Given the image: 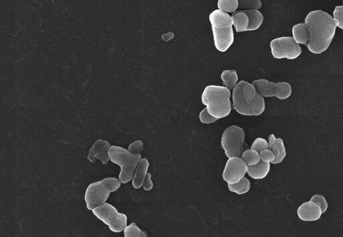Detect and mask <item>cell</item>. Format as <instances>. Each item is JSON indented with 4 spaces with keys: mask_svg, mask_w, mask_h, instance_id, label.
<instances>
[{
    "mask_svg": "<svg viewBox=\"0 0 343 237\" xmlns=\"http://www.w3.org/2000/svg\"><path fill=\"white\" fill-rule=\"evenodd\" d=\"M304 24L309 35L308 49L316 54L326 51L337 27L334 17L322 10L312 11L306 17Z\"/></svg>",
    "mask_w": 343,
    "mask_h": 237,
    "instance_id": "cell-1",
    "label": "cell"
},
{
    "mask_svg": "<svg viewBox=\"0 0 343 237\" xmlns=\"http://www.w3.org/2000/svg\"><path fill=\"white\" fill-rule=\"evenodd\" d=\"M233 102L235 111L244 116H259L264 112V98L257 92L254 85L241 81L233 92Z\"/></svg>",
    "mask_w": 343,
    "mask_h": 237,
    "instance_id": "cell-2",
    "label": "cell"
},
{
    "mask_svg": "<svg viewBox=\"0 0 343 237\" xmlns=\"http://www.w3.org/2000/svg\"><path fill=\"white\" fill-rule=\"evenodd\" d=\"M230 89L219 85H208L201 96L202 102L206 106L208 113L218 120L230 115Z\"/></svg>",
    "mask_w": 343,
    "mask_h": 237,
    "instance_id": "cell-3",
    "label": "cell"
},
{
    "mask_svg": "<svg viewBox=\"0 0 343 237\" xmlns=\"http://www.w3.org/2000/svg\"><path fill=\"white\" fill-rule=\"evenodd\" d=\"M215 47L225 52L234 42L232 17L221 10H215L209 15Z\"/></svg>",
    "mask_w": 343,
    "mask_h": 237,
    "instance_id": "cell-4",
    "label": "cell"
},
{
    "mask_svg": "<svg viewBox=\"0 0 343 237\" xmlns=\"http://www.w3.org/2000/svg\"><path fill=\"white\" fill-rule=\"evenodd\" d=\"M122 182L116 177H106L89 184L84 196L86 206L89 210L106 203L111 193L120 189Z\"/></svg>",
    "mask_w": 343,
    "mask_h": 237,
    "instance_id": "cell-5",
    "label": "cell"
},
{
    "mask_svg": "<svg viewBox=\"0 0 343 237\" xmlns=\"http://www.w3.org/2000/svg\"><path fill=\"white\" fill-rule=\"evenodd\" d=\"M108 155L112 163L120 166L119 179L122 184H127L133 179L134 173L142 155L134 154L121 147L112 145L109 148Z\"/></svg>",
    "mask_w": 343,
    "mask_h": 237,
    "instance_id": "cell-6",
    "label": "cell"
},
{
    "mask_svg": "<svg viewBox=\"0 0 343 237\" xmlns=\"http://www.w3.org/2000/svg\"><path fill=\"white\" fill-rule=\"evenodd\" d=\"M93 214L98 219L109 227L112 232H121L124 231L127 224V217L124 213L118 212L117 208L109 203H105L103 205L94 208Z\"/></svg>",
    "mask_w": 343,
    "mask_h": 237,
    "instance_id": "cell-7",
    "label": "cell"
},
{
    "mask_svg": "<svg viewBox=\"0 0 343 237\" xmlns=\"http://www.w3.org/2000/svg\"><path fill=\"white\" fill-rule=\"evenodd\" d=\"M245 142V131L238 126L233 125L224 131L221 137V147L228 158L241 157Z\"/></svg>",
    "mask_w": 343,
    "mask_h": 237,
    "instance_id": "cell-8",
    "label": "cell"
},
{
    "mask_svg": "<svg viewBox=\"0 0 343 237\" xmlns=\"http://www.w3.org/2000/svg\"><path fill=\"white\" fill-rule=\"evenodd\" d=\"M272 56L275 59L287 58L293 60L302 53V49L292 37H280L270 43Z\"/></svg>",
    "mask_w": 343,
    "mask_h": 237,
    "instance_id": "cell-9",
    "label": "cell"
},
{
    "mask_svg": "<svg viewBox=\"0 0 343 237\" xmlns=\"http://www.w3.org/2000/svg\"><path fill=\"white\" fill-rule=\"evenodd\" d=\"M247 172V165L242 158H228L223 173V179L227 184H235L245 177Z\"/></svg>",
    "mask_w": 343,
    "mask_h": 237,
    "instance_id": "cell-10",
    "label": "cell"
},
{
    "mask_svg": "<svg viewBox=\"0 0 343 237\" xmlns=\"http://www.w3.org/2000/svg\"><path fill=\"white\" fill-rule=\"evenodd\" d=\"M111 144L107 140H97L89 149L87 159L94 163L96 159L100 160L103 165H106L110 161L108 151Z\"/></svg>",
    "mask_w": 343,
    "mask_h": 237,
    "instance_id": "cell-11",
    "label": "cell"
},
{
    "mask_svg": "<svg viewBox=\"0 0 343 237\" xmlns=\"http://www.w3.org/2000/svg\"><path fill=\"white\" fill-rule=\"evenodd\" d=\"M298 216L301 221L313 222L319 220L322 212L319 206L311 200L303 203L299 206Z\"/></svg>",
    "mask_w": 343,
    "mask_h": 237,
    "instance_id": "cell-12",
    "label": "cell"
},
{
    "mask_svg": "<svg viewBox=\"0 0 343 237\" xmlns=\"http://www.w3.org/2000/svg\"><path fill=\"white\" fill-rule=\"evenodd\" d=\"M268 143H269V149L273 151L276 159L272 163L278 164L281 163L287 156V151L283 140L276 139L273 134L269 136L268 138Z\"/></svg>",
    "mask_w": 343,
    "mask_h": 237,
    "instance_id": "cell-13",
    "label": "cell"
},
{
    "mask_svg": "<svg viewBox=\"0 0 343 237\" xmlns=\"http://www.w3.org/2000/svg\"><path fill=\"white\" fill-rule=\"evenodd\" d=\"M149 164L148 160L144 158L141 159L138 163L137 168L136 169L132 179L133 187L136 190L140 189L144 184V179L146 178L149 168Z\"/></svg>",
    "mask_w": 343,
    "mask_h": 237,
    "instance_id": "cell-14",
    "label": "cell"
},
{
    "mask_svg": "<svg viewBox=\"0 0 343 237\" xmlns=\"http://www.w3.org/2000/svg\"><path fill=\"white\" fill-rule=\"evenodd\" d=\"M252 84L261 96L263 97H274L276 96V83L270 82L267 80H258L254 81Z\"/></svg>",
    "mask_w": 343,
    "mask_h": 237,
    "instance_id": "cell-15",
    "label": "cell"
},
{
    "mask_svg": "<svg viewBox=\"0 0 343 237\" xmlns=\"http://www.w3.org/2000/svg\"><path fill=\"white\" fill-rule=\"evenodd\" d=\"M270 164L260 160L258 163L254 166H247V174L255 179L265 178L269 173Z\"/></svg>",
    "mask_w": 343,
    "mask_h": 237,
    "instance_id": "cell-16",
    "label": "cell"
},
{
    "mask_svg": "<svg viewBox=\"0 0 343 237\" xmlns=\"http://www.w3.org/2000/svg\"><path fill=\"white\" fill-rule=\"evenodd\" d=\"M232 17L233 25H234L237 32L247 31L249 17L243 10L235 12Z\"/></svg>",
    "mask_w": 343,
    "mask_h": 237,
    "instance_id": "cell-17",
    "label": "cell"
},
{
    "mask_svg": "<svg viewBox=\"0 0 343 237\" xmlns=\"http://www.w3.org/2000/svg\"><path fill=\"white\" fill-rule=\"evenodd\" d=\"M292 34L294 41L300 45H307L309 40V32L304 23L294 25L292 28Z\"/></svg>",
    "mask_w": 343,
    "mask_h": 237,
    "instance_id": "cell-18",
    "label": "cell"
},
{
    "mask_svg": "<svg viewBox=\"0 0 343 237\" xmlns=\"http://www.w3.org/2000/svg\"><path fill=\"white\" fill-rule=\"evenodd\" d=\"M249 17V26H248L247 31H252L258 29L262 25L263 16L259 11L257 10H243Z\"/></svg>",
    "mask_w": 343,
    "mask_h": 237,
    "instance_id": "cell-19",
    "label": "cell"
},
{
    "mask_svg": "<svg viewBox=\"0 0 343 237\" xmlns=\"http://www.w3.org/2000/svg\"><path fill=\"white\" fill-rule=\"evenodd\" d=\"M221 78L225 86L230 90H234L239 80L235 70H225L222 73Z\"/></svg>",
    "mask_w": 343,
    "mask_h": 237,
    "instance_id": "cell-20",
    "label": "cell"
},
{
    "mask_svg": "<svg viewBox=\"0 0 343 237\" xmlns=\"http://www.w3.org/2000/svg\"><path fill=\"white\" fill-rule=\"evenodd\" d=\"M251 187L250 180L243 177L240 181L235 184H228V190L235 194L241 195L249 192Z\"/></svg>",
    "mask_w": 343,
    "mask_h": 237,
    "instance_id": "cell-21",
    "label": "cell"
},
{
    "mask_svg": "<svg viewBox=\"0 0 343 237\" xmlns=\"http://www.w3.org/2000/svg\"><path fill=\"white\" fill-rule=\"evenodd\" d=\"M277 84L276 97L280 100H285L292 94V87L287 82H278Z\"/></svg>",
    "mask_w": 343,
    "mask_h": 237,
    "instance_id": "cell-22",
    "label": "cell"
},
{
    "mask_svg": "<svg viewBox=\"0 0 343 237\" xmlns=\"http://www.w3.org/2000/svg\"><path fill=\"white\" fill-rule=\"evenodd\" d=\"M242 159L247 166H254L260 161V155L256 151L247 150L244 151L241 156Z\"/></svg>",
    "mask_w": 343,
    "mask_h": 237,
    "instance_id": "cell-23",
    "label": "cell"
},
{
    "mask_svg": "<svg viewBox=\"0 0 343 237\" xmlns=\"http://www.w3.org/2000/svg\"><path fill=\"white\" fill-rule=\"evenodd\" d=\"M125 237H146L147 234L145 233L142 230L140 229L135 223H131L130 225L126 226L124 230Z\"/></svg>",
    "mask_w": 343,
    "mask_h": 237,
    "instance_id": "cell-24",
    "label": "cell"
},
{
    "mask_svg": "<svg viewBox=\"0 0 343 237\" xmlns=\"http://www.w3.org/2000/svg\"><path fill=\"white\" fill-rule=\"evenodd\" d=\"M262 6L261 0H239V10H259Z\"/></svg>",
    "mask_w": 343,
    "mask_h": 237,
    "instance_id": "cell-25",
    "label": "cell"
},
{
    "mask_svg": "<svg viewBox=\"0 0 343 237\" xmlns=\"http://www.w3.org/2000/svg\"><path fill=\"white\" fill-rule=\"evenodd\" d=\"M251 149L260 153L261 151L265 150V149H269V143L262 138H257L253 142Z\"/></svg>",
    "mask_w": 343,
    "mask_h": 237,
    "instance_id": "cell-26",
    "label": "cell"
},
{
    "mask_svg": "<svg viewBox=\"0 0 343 237\" xmlns=\"http://www.w3.org/2000/svg\"><path fill=\"white\" fill-rule=\"evenodd\" d=\"M312 202L319 206L321 211L323 213L326 212L328 208V203L326 198L322 195L316 194L312 197Z\"/></svg>",
    "mask_w": 343,
    "mask_h": 237,
    "instance_id": "cell-27",
    "label": "cell"
},
{
    "mask_svg": "<svg viewBox=\"0 0 343 237\" xmlns=\"http://www.w3.org/2000/svg\"><path fill=\"white\" fill-rule=\"evenodd\" d=\"M333 16L336 26L343 30V6H336L333 12Z\"/></svg>",
    "mask_w": 343,
    "mask_h": 237,
    "instance_id": "cell-28",
    "label": "cell"
},
{
    "mask_svg": "<svg viewBox=\"0 0 343 237\" xmlns=\"http://www.w3.org/2000/svg\"><path fill=\"white\" fill-rule=\"evenodd\" d=\"M199 119L203 124H209L217 121V118H215L208 113L207 108H204L201 113H200Z\"/></svg>",
    "mask_w": 343,
    "mask_h": 237,
    "instance_id": "cell-29",
    "label": "cell"
},
{
    "mask_svg": "<svg viewBox=\"0 0 343 237\" xmlns=\"http://www.w3.org/2000/svg\"><path fill=\"white\" fill-rule=\"evenodd\" d=\"M144 149V142L140 140H136V141L129 144L128 147L129 152L132 153L134 154H141Z\"/></svg>",
    "mask_w": 343,
    "mask_h": 237,
    "instance_id": "cell-30",
    "label": "cell"
},
{
    "mask_svg": "<svg viewBox=\"0 0 343 237\" xmlns=\"http://www.w3.org/2000/svg\"><path fill=\"white\" fill-rule=\"evenodd\" d=\"M261 160L267 162V163H272L276 159V156H275L273 151L270 150V149H265L261 151L260 153Z\"/></svg>",
    "mask_w": 343,
    "mask_h": 237,
    "instance_id": "cell-31",
    "label": "cell"
},
{
    "mask_svg": "<svg viewBox=\"0 0 343 237\" xmlns=\"http://www.w3.org/2000/svg\"><path fill=\"white\" fill-rule=\"evenodd\" d=\"M154 184L153 180H151V175L150 173H147L146 178L144 179V184H143V188L146 191H150L153 190Z\"/></svg>",
    "mask_w": 343,
    "mask_h": 237,
    "instance_id": "cell-32",
    "label": "cell"
},
{
    "mask_svg": "<svg viewBox=\"0 0 343 237\" xmlns=\"http://www.w3.org/2000/svg\"><path fill=\"white\" fill-rule=\"evenodd\" d=\"M228 1L234 2V3H239V0H228Z\"/></svg>",
    "mask_w": 343,
    "mask_h": 237,
    "instance_id": "cell-33",
    "label": "cell"
}]
</instances>
